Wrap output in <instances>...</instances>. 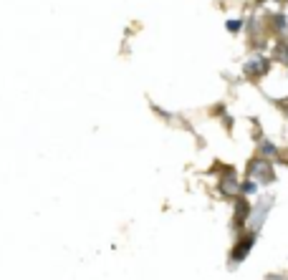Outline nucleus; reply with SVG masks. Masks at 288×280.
Here are the masks:
<instances>
[{"label": "nucleus", "instance_id": "7ed1b4c3", "mask_svg": "<svg viewBox=\"0 0 288 280\" xmlns=\"http://www.w3.org/2000/svg\"><path fill=\"white\" fill-rule=\"evenodd\" d=\"M253 245H255V235L243 237V240L238 242V247L233 250V255H230V267H235L238 262H243V260H245V255L253 250Z\"/></svg>", "mask_w": 288, "mask_h": 280}, {"label": "nucleus", "instance_id": "0eeeda50", "mask_svg": "<svg viewBox=\"0 0 288 280\" xmlns=\"http://www.w3.org/2000/svg\"><path fill=\"white\" fill-rule=\"evenodd\" d=\"M250 212V207H248V202L245 199H240L238 202V217H235V227H243V220H245V215Z\"/></svg>", "mask_w": 288, "mask_h": 280}, {"label": "nucleus", "instance_id": "423d86ee", "mask_svg": "<svg viewBox=\"0 0 288 280\" xmlns=\"http://www.w3.org/2000/svg\"><path fill=\"white\" fill-rule=\"evenodd\" d=\"M268 209H270V199H265V202L258 207V212H255V217H253V225H255V227H260V225H263V220H265Z\"/></svg>", "mask_w": 288, "mask_h": 280}, {"label": "nucleus", "instance_id": "1a4fd4ad", "mask_svg": "<svg viewBox=\"0 0 288 280\" xmlns=\"http://www.w3.org/2000/svg\"><path fill=\"white\" fill-rule=\"evenodd\" d=\"M240 28H243V21H238V18H230V21L225 23V31H228V33H238Z\"/></svg>", "mask_w": 288, "mask_h": 280}, {"label": "nucleus", "instance_id": "6e6552de", "mask_svg": "<svg viewBox=\"0 0 288 280\" xmlns=\"http://www.w3.org/2000/svg\"><path fill=\"white\" fill-rule=\"evenodd\" d=\"M273 58L288 66V46H285V43H278V48L273 51Z\"/></svg>", "mask_w": 288, "mask_h": 280}, {"label": "nucleus", "instance_id": "f03ea898", "mask_svg": "<svg viewBox=\"0 0 288 280\" xmlns=\"http://www.w3.org/2000/svg\"><path fill=\"white\" fill-rule=\"evenodd\" d=\"M268 68H270V61L263 58V56H255V58H250L245 63V76L248 79H260V76L268 74Z\"/></svg>", "mask_w": 288, "mask_h": 280}, {"label": "nucleus", "instance_id": "9d476101", "mask_svg": "<svg viewBox=\"0 0 288 280\" xmlns=\"http://www.w3.org/2000/svg\"><path fill=\"white\" fill-rule=\"evenodd\" d=\"M240 192H243V194H253V192H258V182H255V179H248V182H243Z\"/></svg>", "mask_w": 288, "mask_h": 280}, {"label": "nucleus", "instance_id": "39448f33", "mask_svg": "<svg viewBox=\"0 0 288 280\" xmlns=\"http://www.w3.org/2000/svg\"><path fill=\"white\" fill-rule=\"evenodd\" d=\"M270 23H273V28H275L278 33H288V21H285L283 13H275V16L270 18Z\"/></svg>", "mask_w": 288, "mask_h": 280}, {"label": "nucleus", "instance_id": "9b49d317", "mask_svg": "<svg viewBox=\"0 0 288 280\" xmlns=\"http://www.w3.org/2000/svg\"><path fill=\"white\" fill-rule=\"evenodd\" d=\"M260 149H263V154H268V157H270V154H278V147H275V144H270V142H263V147H260Z\"/></svg>", "mask_w": 288, "mask_h": 280}, {"label": "nucleus", "instance_id": "f257e3e1", "mask_svg": "<svg viewBox=\"0 0 288 280\" xmlns=\"http://www.w3.org/2000/svg\"><path fill=\"white\" fill-rule=\"evenodd\" d=\"M248 174H250V179H255V182H263V184L273 182V167H270L268 162H263V159H255V162H250V167H248Z\"/></svg>", "mask_w": 288, "mask_h": 280}, {"label": "nucleus", "instance_id": "20e7f679", "mask_svg": "<svg viewBox=\"0 0 288 280\" xmlns=\"http://www.w3.org/2000/svg\"><path fill=\"white\" fill-rule=\"evenodd\" d=\"M220 192L223 194H233V192H238V182H235V174H225L223 179H220Z\"/></svg>", "mask_w": 288, "mask_h": 280}]
</instances>
